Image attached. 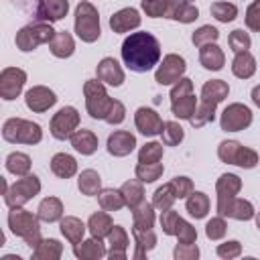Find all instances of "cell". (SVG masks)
Masks as SVG:
<instances>
[{
	"instance_id": "6da1fadb",
	"label": "cell",
	"mask_w": 260,
	"mask_h": 260,
	"mask_svg": "<svg viewBox=\"0 0 260 260\" xmlns=\"http://www.w3.org/2000/svg\"><path fill=\"white\" fill-rule=\"evenodd\" d=\"M120 51L124 65L136 73H146L160 61V43L146 30L130 32V37L124 39Z\"/></svg>"
},
{
	"instance_id": "7a4b0ae2",
	"label": "cell",
	"mask_w": 260,
	"mask_h": 260,
	"mask_svg": "<svg viewBox=\"0 0 260 260\" xmlns=\"http://www.w3.org/2000/svg\"><path fill=\"white\" fill-rule=\"evenodd\" d=\"M39 215H32L30 211L22 207H10L8 211V228L14 236L22 238L26 246L35 248L43 238H41V225H39Z\"/></svg>"
},
{
	"instance_id": "3957f363",
	"label": "cell",
	"mask_w": 260,
	"mask_h": 260,
	"mask_svg": "<svg viewBox=\"0 0 260 260\" xmlns=\"http://www.w3.org/2000/svg\"><path fill=\"white\" fill-rule=\"evenodd\" d=\"M2 138L10 144H39L43 140V130L32 120L8 118L2 126Z\"/></svg>"
},
{
	"instance_id": "277c9868",
	"label": "cell",
	"mask_w": 260,
	"mask_h": 260,
	"mask_svg": "<svg viewBox=\"0 0 260 260\" xmlns=\"http://www.w3.org/2000/svg\"><path fill=\"white\" fill-rule=\"evenodd\" d=\"M75 35L83 43H95L100 39V35H102L100 12L87 0H81L77 4V8H75Z\"/></svg>"
},
{
	"instance_id": "5b68a950",
	"label": "cell",
	"mask_w": 260,
	"mask_h": 260,
	"mask_svg": "<svg viewBox=\"0 0 260 260\" xmlns=\"http://www.w3.org/2000/svg\"><path fill=\"white\" fill-rule=\"evenodd\" d=\"M83 98H85V110L93 120H106L114 98L108 95L106 91V83H102L100 79H87L83 83Z\"/></svg>"
},
{
	"instance_id": "8992f818",
	"label": "cell",
	"mask_w": 260,
	"mask_h": 260,
	"mask_svg": "<svg viewBox=\"0 0 260 260\" xmlns=\"http://www.w3.org/2000/svg\"><path fill=\"white\" fill-rule=\"evenodd\" d=\"M55 28L51 26V22H32V24H26L22 26L18 32H16V47L22 51V53H30L35 51L39 45H49L55 37Z\"/></svg>"
},
{
	"instance_id": "52a82bcc",
	"label": "cell",
	"mask_w": 260,
	"mask_h": 260,
	"mask_svg": "<svg viewBox=\"0 0 260 260\" xmlns=\"http://www.w3.org/2000/svg\"><path fill=\"white\" fill-rule=\"evenodd\" d=\"M217 156L225 165H236L242 169H254L258 165V152L240 144L238 140H223L217 146Z\"/></svg>"
},
{
	"instance_id": "ba28073f",
	"label": "cell",
	"mask_w": 260,
	"mask_h": 260,
	"mask_svg": "<svg viewBox=\"0 0 260 260\" xmlns=\"http://www.w3.org/2000/svg\"><path fill=\"white\" fill-rule=\"evenodd\" d=\"M41 191V181L37 175H24L20 179H16L8 191L4 193V203L8 207H22L24 203H28L32 197H37Z\"/></svg>"
},
{
	"instance_id": "9c48e42d",
	"label": "cell",
	"mask_w": 260,
	"mask_h": 260,
	"mask_svg": "<svg viewBox=\"0 0 260 260\" xmlns=\"http://www.w3.org/2000/svg\"><path fill=\"white\" fill-rule=\"evenodd\" d=\"M79 112L73 108V106H63L57 114H53L51 118V124H49V130H51V136L57 138V140H69L71 134L79 128Z\"/></svg>"
},
{
	"instance_id": "30bf717a",
	"label": "cell",
	"mask_w": 260,
	"mask_h": 260,
	"mask_svg": "<svg viewBox=\"0 0 260 260\" xmlns=\"http://www.w3.org/2000/svg\"><path fill=\"white\" fill-rule=\"evenodd\" d=\"M185 69H187L185 59L181 55H177V53H169L158 63V67L154 71V81L158 85H171V83H175V81H179L183 77Z\"/></svg>"
},
{
	"instance_id": "8fae6325",
	"label": "cell",
	"mask_w": 260,
	"mask_h": 260,
	"mask_svg": "<svg viewBox=\"0 0 260 260\" xmlns=\"http://www.w3.org/2000/svg\"><path fill=\"white\" fill-rule=\"evenodd\" d=\"M250 124H252V110L240 102L230 104L219 118V126L225 132H240V130H246Z\"/></svg>"
},
{
	"instance_id": "7c38bea8",
	"label": "cell",
	"mask_w": 260,
	"mask_h": 260,
	"mask_svg": "<svg viewBox=\"0 0 260 260\" xmlns=\"http://www.w3.org/2000/svg\"><path fill=\"white\" fill-rule=\"evenodd\" d=\"M26 83V73L18 67H4L0 73V98L10 102L16 100Z\"/></svg>"
},
{
	"instance_id": "4fadbf2b",
	"label": "cell",
	"mask_w": 260,
	"mask_h": 260,
	"mask_svg": "<svg viewBox=\"0 0 260 260\" xmlns=\"http://www.w3.org/2000/svg\"><path fill=\"white\" fill-rule=\"evenodd\" d=\"M242 189V179L234 173H223L217 183H215V193H217V215H223L225 207L230 205L232 199H236V195Z\"/></svg>"
},
{
	"instance_id": "5bb4252c",
	"label": "cell",
	"mask_w": 260,
	"mask_h": 260,
	"mask_svg": "<svg viewBox=\"0 0 260 260\" xmlns=\"http://www.w3.org/2000/svg\"><path fill=\"white\" fill-rule=\"evenodd\" d=\"M24 104L30 112L35 114H43L49 108H53L57 104V95L53 89H49L47 85H32L26 93H24Z\"/></svg>"
},
{
	"instance_id": "9a60e30c",
	"label": "cell",
	"mask_w": 260,
	"mask_h": 260,
	"mask_svg": "<svg viewBox=\"0 0 260 260\" xmlns=\"http://www.w3.org/2000/svg\"><path fill=\"white\" fill-rule=\"evenodd\" d=\"M134 124H136V130L144 136H156L162 132V126L165 122L160 120V116L156 114V110L152 108H138L136 114H134Z\"/></svg>"
},
{
	"instance_id": "2e32d148",
	"label": "cell",
	"mask_w": 260,
	"mask_h": 260,
	"mask_svg": "<svg viewBox=\"0 0 260 260\" xmlns=\"http://www.w3.org/2000/svg\"><path fill=\"white\" fill-rule=\"evenodd\" d=\"M95 75L102 83L112 87H120L124 83V71L114 57H104L95 67Z\"/></svg>"
},
{
	"instance_id": "e0dca14e",
	"label": "cell",
	"mask_w": 260,
	"mask_h": 260,
	"mask_svg": "<svg viewBox=\"0 0 260 260\" xmlns=\"http://www.w3.org/2000/svg\"><path fill=\"white\" fill-rule=\"evenodd\" d=\"M108 152L112 156H128L136 148V136L128 130H114L108 136Z\"/></svg>"
},
{
	"instance_id": "ac0fdd59",
	"label": "cell",
	"mask_w": 260,
	"mask_h": 260,
	"mask_svg": "<svg viewBox=\"0 0 260 260\" xmlns=\"http://www.w3.org/2000/svg\"><path fill=\"white\" fill-rule=\"evenodd\" d=\"M69 12V0H43L32 14L41 22H57Z\"/></svg>"
},
{
	"instance_id": "d6986e66",
	"label": "cell",
	"mask_w": 260,
	"mask_h": 260,
	"mask_svg": "<svg viewBox=\"0 0 260 260\" xmlns=\"http://www.w3.org/2000/svg\"><path fill=\"white\" fill-rule=\"evenodd\" d=\"M140 20L142 18H140L138 10L128 6V8H122L110 16V28L114 32H130V30L140 26Z\"/></svg>"
},
{
	"instance_id": "ffe728a7",
	"label": "cell",
	"mask_w": 260,
	"mask_h": 260,
	"mask_svg": "<svg viewBox=\"0 0 260 260\" xmlns=\"http://www.w3.org/2000/svg\"><path fill=\"white\" fill-rule=\"evenodd\" d=\"M108 244H110V250H108V258L110 260H126V250H128V234L122 225H114L110 236H108Z\"/></svg>"
},
{
	"instance_id": "44dd1931",
	"label": "cell",
	"mask_w": 260,
	"mask_h": 260,
	"mask_svg": "<svg viewBox=\"0 0 260 260\" xmlns=\"http://www.w3.org/2000/svg\"><path fill=\"white\" fill-rule=\"evenodd\" d=\"M73 254L79 258V260H100L108 254L106 246L102 240L98 238H89V240H81L77 244H73Z\"/></svg>"
},
{
	"instance_id": "7402d4cb",
	"label": "cell",
	"mask_w": 260,
	"mask_h": 260,
	"mask_svg": "<svg viewBox=\"0 0 260 260\" xmlns=\"http://www.w3.org/2000/svg\"><path fill=\"white\" fill-rule=\"evenodd\" d=\"M199 63L209 71H219L225 65V55L215 43H209L199 47Z\"/></svg>"
},
{
	"instance_id": "603a6c76",
	"label": "cell",
	"mask_w": 260,
	"mask_h": 260,
	"mask_svg": "<svg viewBox=\"0 0 260 260\" xmlns=\"http://www.w3.org/2000/svg\"><path fill=\"white\" fill-rule=\"evenodd\" d=\"M132 236L136 242V252L132 254L134 258H142L146 256L148 250H152L156 246V234L152 228H140V225H132Z\"/></svg>"
},
{
	"instance_id": "cb8c5ba5",
	"label": "cell",
	"mask_w": 260,
	"mask_h": 260,
	"mask_svg": "<svg viewBox=\"0 0 260 260\" xmlns=\"http://www.w3.org/2000/svg\"><path fill=\"white\" fill-rule=\"evenodd\" d=\"M69 140H71V146H73L79 154L89 156V154H93V152L98 150V136H95L91 130H87V128L75 130Z\"/></svg>"
},
{
	"instance_id": "d4e9b609",
	"label": "cell",
	"mask_w": 260,
	"mask_h": 260,
	"mask_svg": "<svg viewBox=\"0 0 260 260\" xmlns=\"http://www.w3.org/2000/svg\"><path fill=\"white\" fill-rule=\"evenodd\" d=\"M112 228H114V221H112L110 213L104 211V209L91 213L89 219H87V230H89V234H91L93 238H98V240L108 238L110 232H112Z\"/></svg>"
},
{
	"instance_id": "484cf974",
	"label": "cell",
	"mask_w": 260,
	"mask_h": 260,
	"mask_svg": "<svg viewBox=\"0 0 260 260\" xmlns=\"http://www.w3.org/2000/svg\"><path fill=\"white\" fill-rule=\"evenodd\" d=\"M51 173L59 179H71L77 173V160L67 152H57L51 158Z\"/></svg>"
},
{
	"instance_id": "4316f807",
	"label": "cell",
	"mask_w": 260,
	"mask_h": 260,
	"mask_svg": "<svg viewBox=\"0 0 260 260\" xmlns=\"http://www.w3.org/2000/svg\"><path fill=\"white\" fill-rule=\"evenodd\" d=\"M49 49L57 59H67L75 51V41L67 30H57L53 41L49 43Z\"/></svg>"
},
{
	"instance_id": "83f0119b",
	"label": "cell",
	"mask_w": 260,
	"mask_h": 260,
	"mask_svg": "<svg viewBox=\"0 0 260 260\" xmlns=\"http://www.w3.org/2000/svg\"><path fill=\"white\" fill-rule=\"evenodd\" d=\"M232 73L240 79H250L256 73V59L250 51H242L236 53L234 61H232Z\"/></svg>"
},
{
	"instance_id": "f1b7e54d",
	"label": "cell",
	"mask_w": 260,
	"mask_h": 260,
	"mask_svg": "<svg viewBox=\"0 0 260 260\" xmlns=\"http://www.w3.org/2000/svg\"><path fill=\"white\" fill-rule=\"evenodd\" d=\"M37 215H39L41 221H47V223L59 221L63 217V203H61V199L59 197H45L39 203Z\"/></svg>"
},
{
	"instance_id": "f546056e",
	"label": "cell",
	"mask_w": 260,
	"mask_h": 260,
	"mask_svg": "<svg viewBox=\"0 0 260 260\" xmlns=\"http://www.w3.org/2000/svg\"><path fill=\"white\" fill-rule=\"evenodd\" d=\"M63 254V244L55 238H47L41 240L35 248H32V258L35 260H59Z\"/></svg>"
},
{
	"instance_id": "4dcf8cb0",
	"label": "cell",
	"mask_w": 260,
	"mask_h": 260,
	"mask_svg": "<svg viewBox=\"0 0 260 260\" xmlns=\"http://www.w3.org/2000/svg\"><path fill=\"white\" fill-rule=\"evenodd\" d=\"M59 228H61V234L65 236L67 242L77 244V242L83 240V234H85L87 225L79 217H75V215H65V217H61V225Z\"/></svg>"
},
{
	"instance_id": "1f68e13d",
	"label": "cell",
	"mask_w": 260,
	"mask_h": 260,
	"mask_svg": "<svg viewBox=\"0 0 260 260\" xmlns=\"http://www.w3.org/2000/svg\"><path fill=\"white\" fill-rule=\"evenodd\" d=\"M254 215H256L254 205H252L248 199H240V197L232 199L230 205H228L225 211H223V217H232V219H238V221H248V219H252Z\"/></svg>"
},
{
	"instance_id": "d6a6232c",
	"label": "cell",
	"mask_w": 260,
	"mask_h": 260,
	"mask_svg": "<svg viewBox=\"0 0 260 260\" xmlns=\"http://www.w3.org/2000/svg\"><path fill=\"white\" fill-rule=\"evenodd\" d=\"M230 93V85L223 81V79H211V81H205L203 87H201V100L205 102H213V104H219L228 98Z\"/></svg>"
},
{
	"instance_id": "836d02e7",
	"label": "cell",
	"mask_w": 260,
	"mask_h": 260,
	"mask_svg": "<svg viewBox=\"0 0 260 260\" xmlns=\"http://www.w3.org/2000/svg\"><path fill=\"white\" fill-rule=\"evenodd\" d=\"M77 187L81 191V195H87V197H93L102 191V177L98 175V171L93 169H85L79 173V179H77Z\"/></svg>"
},
{
	"instance_id": "e575fe53",
	"label": "cell",
	"mask_w": 260,
	"mask_h": 260,
	"mask_svg": "<svg viewBox=\"0 0 260 260\" xmlns=\"http://www.w3.org/2000/svg\"><path fill=\"white\" fill-rule=\"evenodd\" d=\"M209 197L203 193V191H193L189 197H187V201H185V209L189 211V215L191 217H195V219H203L205 215H207V211H209Z\"/></svg>"
},
{
	"instance_id": "d590c367",
	"label": "cell",
	"mask_w": 260,
	"mask_h": 260,
	"mask_svg": "<svg viewBox=\"0 0 260 260\" xmlns=\"http://www.w3.org/2000/svg\"><path fill=\"white\" fill-rule=\"evenodd\" d=\"M122 195H124V201H126V207L134 209L138 203L144 201V185L140 179H130L126 181L122 187H120Z\"/></svg>"
},
{
	"instance_id": "8d00e7d4",
	"label": "cell",
	"mask_w": 260,
	"mask_h": 260,
	"mask_svg": "<svg viewBox=\"0 0 260 260\" xmlns=\"http://www.w3.org/2000/svg\"><path fill=\"white\" fill-rule=\"evenodd\" d=\"M195 110H197V100H195L193 93L183 95V98H177V100L171 102V112L179 120H191L193 114H195Z\"/></svg>"
},
{
	"instance_id": "74e56055",
	"label": "cell",
	"mask_w": 260,
	"mask_h": 260,
	"mask_svg": "<svg viewBox=\"0 0 260 260\" xmlns=\"http://www.w3.org/2000/svg\"><path fill=\"white\" fill-rule=\"evenodd\" d=\"M98 203L104 211H120L126 205L120 189H102L98 193Z\"/></svg>"
},
{
	"instance_id": "f35d334b",
	"label": "cell",
	"mask_w": 260,
	"mask_h": 260,
	"mask_svg": "<svg viewBox=\"0 0 260 260\" xmlns=\"http://www.w3.org/2000/svg\"><path fill=\"white\" fill-rule=\"evenodd\" d=\"M6 171L16 175V177H24L30 173V156L24 152H10L6 156Z\"/></svg>"
},
{
	"instance_id": "ab89813d",
	"label": "cell",
	"mask_w": 260,
	"mask_h": 260,
	"mask_svg": "<svg viewBox=\"0 0 260 260\" xmlns=\"http://www.w3.org/2000/svg\"><path fill=\"white\" fill-rule=\"evenodd\" d=\"M215 106H217V104H213V102L201 100V102L197 104V110H195L193 118L189 120L191 126H193V128H201V126L213 122V120H215Z\"/></svg>"
},
{
	"instance_id": "60d3db41",
	"label": "cell",
	"mask_w": 260,
	"mask_h": 260,
	"mask_svg": "<svg viewBox=\"0 0 260 260\" xmlns=\"http://www.w3.org/2000/svg\"><path fill=\"white\" fill-rule=\"evenodd\" d=\"M134 173H136V179H140L142 183H154L162 177L165 167L160 162H138Z\"/></svg>"
},
{
	"instance_id": "b9f144b4",
	"label": "cell",
	"mask_w": 260,
	"mask_h": 260,
	"mask_svg": "<svg viewBox=\"0 0 260 260\" xmlns=\"http://www.w3.org/2000/svg\"><path fill=\"white\" fill-rule=\"evenodd\" d=\"M130 211H132L134 225H140V228H152L154 225V205L152 203L142 201Z\"/></svg>"
},
{
	"instance_id": "7bdbcfd3",
	"label": "cell",
	"mask_w": 260,
	"mask_h": 260,
	"mask_svg": "<svg viewBox=\"0 0 260 260\" xmlns=\"http://www.w3.org/2000/svg\"><path fill=\"white\" fill-rule=\"evenodd\" d=\"M175 201H177V197H175V193H173V189H171V183H165V185L158 187V189L154 191V195H152V205H154V209H160V211L171 209Z\"/></svg>"
},
{
	"instance_id": "ee69618b",
	"label": "cell",
	"mask_w": 260,
	"mask_h": 260,
	"mask_svg": "<svg viewBox=\"0 0 260 260\" xmlns=\"http://www.w3.org/2000/svg\"><path fill=\"white\" fill-rule=\"evenodd\" d=\"M171 6V0H142V10L150 18H169Z\"/></svg>"
},
{
	"instance_id": "f6af8a7d",
	"label": "cell",
	"mask_w": 260,
	"mask_h": 260,
	"mask_svg": "<svg viewBox=\"0 0 260 260\" xmlns=\"http://www.w3.org/2000/svg\"><path fill=\"white\" fill-rule=\"evenodd\" d=\"M211 16L219 22H232L238 16V6L232 2H213L209 8Z\"/></svg>"
},
{
	"instance_id": "bcb514c9",
	"label": "cell",
	"mask_w": 260,
	"mask_h": 260,
	"mask_svg": "<svg viewBox=\"0 0 260 260\" xmlns=\"http://www.w3.org/2000/svg\"><path fill=\"white\" fill-rule=\"evenodd\" d=\"M160 136H162V144H167V146H177V144L185 138V132H183V128H181L179 122L169 120V122H165Z\"/></svg>"
},
{
	"instance_id": "7dc6e473",
	"label": "cell",
	"mask_w": 260,
	"mask_h": 260,
	"mask_svg": "<svg viewBox=\"0 0 260 260\" xmlns=\"http://www.w3.org/2000/svg\"><path fill=\"white\" fill-rule=\"evenodd\" d=\"M219 39V30L211 24H203L199 26L193 35H191V43L195 47H203V45H209V43H215Z\"/></svg>"
},
{
	"instance_id": "c3c4849f",
	"label": "cell",
	"mask_w": 260,
	"mask_h": 260,
	"mask_svg": "<svg viewBox=\"0 0 260 260\" xmlns=\"http://www.w3.org/2000/svg\"><path fill=\"white\" fill-rule=\"evenodd\" d=\"M228 45H230V49H232L234 53H242V51H248V49H250L252 39H250V35H248L244 28H236V30L230 32Z\"/></svg>"
},
{
	"instance_id": "681fc988",
	"label": "cell",
	"mask_w": 260,
	"mask_h": 260,
	"mask_svg": "<svg viewBox=\"0 0 260 260\" xmlns=\"http://www.w3.org/2000/svg\"><path fill=\"white\" fill-rule=\"evenodd\" d=\"M171 18L173 20H179L183 24H189V22H193V20L199 18V8L195 4H191V2H183V4H179L175 8V12H173Z\"/></svg>"
},
{
	"instance_id": "f907efd6",
	"label": "cell",
	"mask_w": 260,
	"mask_h": 260,
	"mask_svg": "<svg viewBox=\"0 0 260 260\" xmlns=\"http://www.w3.org/2000/svg\"><path fill=\"white\" fill-rule=\"evenodd\" d=\"M162 160V144L160 142H146L138 150V162H160Z\"/></svg>"
},
{
	"instance_id": "816d5d0a",
	"label": "cell",
	"mask_w": 260,
	"mask_h": 260,
	"mask_svg": "<svg viewBox=\"0 0 260 260\" xmlns=\"http://www.w3.org/2000/svg\"><path fill=\"white\" fill-rule=\"evenodd\" d=\"M225 232H228V223H225V219H223V215H217V217H211L207 223H205V236L209 238V240H221L223 236H225Z\"/></svg>"
},
{
	"instance_id": "f5cc1de1",
	"label": "cell",
	"mask_w": 260,
	"mask_h": 260,
	"mask_svg": "<svg viewBox=\"0 0 260 260\" xmlns=\"http://www.w3.org/2000/svg\"><path fill=\"white\" fill-rule=\"evenodd\" d=\"M175 236H177V240H179L181 244H193V242L197 240V230H195L187 219L179 217V221H177V230H175Z\"/></svg>"
},
{
	"instance_id": "db71d44e",
	"label": "cell",
	"mask_w": 260,
	"mask_h": 260,
	"mask_svg": "<svg viewBox=\"0 0 260 260\" xmlns=\"http://www.w3.org/2000/svg\"><path fill=\"white\" fill-rule=\"evenodd\" d=\"M171 189H173V193H175L177 199H187V197L195 191L193 181H191L189 177H175V179L171 181Z\"/></svg>"
},
{
	"instance_id": "11a10c76",
	"label": "cell",
	"mask_w": 260,
	"mask_h": 260,
	"mask_svg": "<svg viewBox=\"0 0 260 260\" xmlns=\"http://www.w3.org/2000/svg\"><path fill=\"white\" fill-rule=\"evenodd\" d=\"M244 22H246V26H248L250 30L260 32V0H254V2L246 8Z\"/></svg>"
},
{
	"instance_id": "9f6ffc18",
	"label": "cell",
	"mask_w": 260,
	"mask_h": 260,
	"mask_svg": "<svg viewBox=\"0 0 260 260\" xmlns=\"http://www.w3.org/2000/svg\"><path fill=\"white\" fill-rule=\"evenodd\" d=\"M177 221H179V213L171 207V209H165L160 213V228H162V234L165 236H175V230H177Z\"/></svg>"
},
{
	"instance_id": "6f0895ef",
	"label": "cell",
	"mask_w": 260,
	"mask_h": 260,
	"mask_svg": "<svg viewBox=\"0 0 260 260\" xmlns=\"http://www.w3.org/2000/svg\"><path fill=\"white\" fill-rule=\"evenodd\" d=\"M240 254H242V244L238 240H228V242L217 246V256L219 258L232 260V258H238Z\"/></svg>"
},
{
	"instance_id": "680465c9",
	"label": "cell",
	"mask_w": 260,
	"mask_h": 260,
	"mask_svg": "<svg viewBox=\"0 0 260 260\" xmlns=\"http://www.w3.org/2000/svg\"><path fill=\"white\" fill-rule=\"evenodd\" d=\"M173 256L177 258V260H197L199 258V248H197V244L193 242V244H177L175 246V252H173Z\"/></svg>"
},
{
	"instance_id": "91938a15",
	"label": "cell",
	"mask_w": 260,
	"mask_h": 260,
	"mask_svg": "<svg viewBox=\"0 0 260 260\" xmlns=\"http://www.w3.org/2000/svg\"><path fill=\"white\" fill-rule=\"evenodd\" d=\"M189 93H193V81H191L189 77H181V79L175 81L173 87H171V102L177 100V98L189 95Z\"/></svg>"
},
{
	"instance_id": "94428289",
	"label": "cell",
	"mask_w": 260,
	"mask_h": 260,
	"mask_svg": "<svg viewBox=\"0 0 260 260\" xmlns=\"http://www.w3.org/2000/svg\"><path fill=\"white\" fill-rule=\"evenodd\" d=\"M124 118H126V108H124V104H122L120 100H114V104H112V108H110V112H108V116H106V122L112 124V126H116V124H122Z\"/></svg>"
},
{
	"instance_id": "6125c7cd",
	"label": "cell",
	"mask_w": 260,
	"mask_h": 260,
	"mask_svg": "<svg viewBox=\"0 0 260 260\" xmlns=\"http://www.w3.org/2000/svg\"><path fill=\"white\" fill-rule=\"evenodd\" d=\"M14 4H18L22 10H26V12H30V14H35L37 12V8H39V4L43 2V0H12Z\"/></svg>"
},
{
	"instance_id": "be15d7a7",
	"label": "cell",
	"mask_w": 260,
	"mask_h": 260,
	"mask_svg": "<svg viewBox=\"0 0 260 260\" xmlns=\"http://www.w3.org/2000/svg\"><path fill=\"white\" fill-rule=\"evenodd\" d=\"M250 98H252L254 106H258V108H260V85H254V87H252V93H250Z\"/></svg>"
},
{
	"instance_id": "e7e4bbea",
	"label": "cell",
	"mask_w": 260,
	"mask_h": 260,
	"mask_svg": "<svg viewBox=\"0 0 260 260\" xmlns=\"http://www.w3.org/2000/svg\"><path fill=\"white\" fill-rule=\"evenodd\" d=\"M183 2H191V0H171V4H173V6H171V14H169V18L173 16V12H175V8H177L179 4H183Z\"/></svg>"
},
{
	"instance_id": "03108f58",
	"label": "cell",
	"mask_w": 260,
	"mask_h": 260,
	"mask_svg": "<svg viewBox=\"0 0 260 260\" xmlns=\"http://www.w3.org/2000/svg\"><path fill=\"white\" fill-rule=\"evenodd\" d=\"M254 217H256V228H258V230H260V211H258V213H256V215H254Z\"/></svg>"
},
{
	"instance_id": "003e7915",
	"label": "cell",
	"mask_w": 260,
	"mask_h": 260,
	"mask_svg": "<svg viewBox=\"0 0 260 260\" xmlns=\"http://www.w3.org/2000/svg\"><path fill=\"white\" fill-rule=\"evenodd\" d=\"M4 260H20L18 256H4Z\"/></svg>"
}]
</instances>
